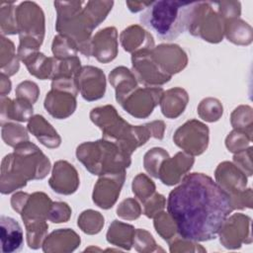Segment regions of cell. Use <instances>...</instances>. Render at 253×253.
I'll return each mask as SVG.
<instances>
[{"label":"cell","mask_w":253,"mask_h":253,"mask_svg":"<svg viewBox=\"0 0 253 253\" xmlns=\"http://www.w3.org/2000/svg\"><path fill=\"white\" fill-rule=\"evenodd\" d=\"M76 95L60 90L52 89L46 94L44 108L56 119H65L69 117L76 108Z\"/></svg>","instance_id":"19"},{"label":"cell","mask_w":253,"mask_h":253,"mask_svg":"<svg viewBox=\"0 0 253 253\" xmlns=\"http://www.w3.org/2000/svg\"><path fill=\"white\" fill-rule=\"evenodd\" d=\"M19 69V59L15 54L14 43L6 39L4 36L1 37V73L6 76L15 74Z\"/></svg>","instance_id":"26"},{"label":"cell","mask_w":253,"mask_h":253,"mask_svg":"<svg viewBox=\"0 0 253 253\" xmlns=\"http://www.w3.org/2000/svg\"><path fill=\"white\" fill-rule=\"evenodd\" d=\"M168 153L162 148H152L144 155V167L146 171L153 177L158 178L159 168L163 161L167 159Z\"/></svg>","instance_id":"30"},{"label":"cell","mask_w":253,"mask_h":253,"mask_svg":"<svg viewBox=\"0 0 253 253\" xmlns=\"http://www.w3.org/2000/svg\"><path fill=\"white\" fill-rule=\"evenodd\" d=\"M17 98H22L34 104L39 96V88L36 83L31 81H24L18 85L16 89Z\"/></svg>","instance_id":"35"},{"label":"cell","mask_w":253,"mask_h":253,"mask_svg":"<svg viewBox=\"0 0 253 253\" xmlns=\"http://www.w3.org/2000/svg\"><path fill=\"white\" fill-rule=\"evenodd\" d=\"M117 30L109 27L99 31L91 40V55L101 62H109L117 55Z\"/></svg>","instance_id":"15"},{"label":"cell","mask_w":253,"mask_h":253,"mask_svg":"<svg viewBox=\"0 0 253 253\" xmlns=\"http://www.w3.org/2000/svg\"><path fill=\"white\" fill-rule=\"evenodd\" d=\"M79 179L75 168L66 161H57L54 164L49 186L58 194L69 195L77 190Z\"/></svg>","instance_id":"16"},{"label":"cell","mask_w":253,"mask_h":253,"mask_svg":"<svg viewBox=\"0 0 253 253\" xmlns=\"http://www.w3.org/2000/svg\"><path fill=\"white\" fill-rule=\"evenodd\" d=\"M1 251L2 253H14L22 250L24 234L21 225L13 217L1 215Z\"/></svg>","instance_id":"18"},{"label":"cell","mask_w":253,"mask_h":253,"mask_svg":"<svg viewBox=\"0 0 253 253\" xmlns=\"http://www.w3.org/2000/svg\"><path fill=\"white\" fill-rule=\"evenodd\" d=\"M22 61L26 64L30 74L42 80L47 78L52 79L54 73L55 57H46L43 53L37 51L32 53Z\"/></svg>","instance_id":"24"},{"label":"cell","mask_w":253,"mask_h":253,"mask_svg":"<svg viewBox=\"0 0 253 253\" xmlns=\"http://www.w3.org/2000/svg\"><path fill=\"white\" fill-rule=\"evenodd\" d=\"M175 143L188 153L199 155L203 153L209 142V128L198 121H189L175 132Z\"/></svg>","instance_id":"9"},{"label":"cell","mask_w":253,"mask_h":253,"mask_svg":"<svg viewBox=\"0 0 253 253\" xmlns=\"http://www.w3.org/2000/svg\"><path fill=\"white\" fill-rule=\"evenodd\" d=\"M16 21L20 38L33 39L42 42L44 35V15L41 7L31 1L20 3L16 7Z\"/></svg>","instance_id":"8"},{"label":"cell","mask_w":253,"mask_h":253,"mask_svg":"<svg viewBox=\"0 0 253 253\" xmlns=\"http://www.w3.org/2000/svg\"><path fill=\"white\" fill-rule=\"evenodd\" d=\"M77 46L73 41L65 36L54 37L52 42V52L57 59H67L76 56Z\"/></svg>","instance_id":"29"},{"label":"cell","mask_w":253,"mask_h":253,"mask_svg":"<svg viewBox=\"0 0 253 253\" xmlns=\"http://www.w3.org/2000/svg\"><path fill=\"white\" fill-rule=\"evenodd\" d=\"M187 92L181 88L170 89L161 97V110L165 117L175 119L180 116L187 105Z\"/></svg>","instance_id":"23"},{"label":"cell","mask_w":253,"mask_h":253,"mask_svg":"<svg viewBox=\"0 0 253 253\" xmlns=\"http://www.w3.org/2000/svg\"><path fill=\"white\" fill-rule=\"evenodd\" d=\"M223 19L213 10L212 2H198L193 21L189 28L192 35L201 37L211 42L222 40Z\"/></svg>","instance_id":"7"},{"label":"cell","mask_w":253,"mask_h":253,"mask_svg":"<svg viewBox=\"0 0 253 253\" xmlns=\"http://www.w3.org/2000/svg\"><path fill=\"white\" fill-rule=\"evenodd\" d=\"M114 5L113 1H55L56 31L74 42L77 49L91 55L90 36Z\"/></svg>","instance_id":"2"},{"label":"cell","mask_w":253,"mask_h":253,"mask_svg":"<svg viewBox=\"0 0 253 253\" xmlns=\"http://www.w3.org/2000/svg\"><path fill=\"white\" fill-rule=\"evenodd\" d=\"M194 158L182 152H179L173 158H167L163 161L159 168L158 178L163 184L171 186L177 184L181 180V176L191 169Z\"/></svg>","instance_id":"17"},{"label":"cell","mask_w":253,"mask_h":253,"mask_svg":"<svg viewBox=\"0 0 253 253\" xmlns=\"http://www.w3.org/2000/svg\"><path fill=\"white\" fill-rule=\"evenodd\" d=\"M213 5L217 8V13L224 20L233 19L240 15V3L236 1H221L213 2Z\"/></svg>","instance_id":"34"},{"label":"cell","mask_w":253,"mask_h":253,"mask_svg":"<svg viewBox=\"0 0 253 253\" xmlns=\"http://www.w3.org/2000/svg\"><path fill=\"white\" fill-rule=\"evenodd\" d=\"M233 210L230 195L203 173L186 175L167 199L176 231L188 241L214 239Z\"/></svg>","instance_id":"1"},{"label":"cell","mask_w":253,"mask_h":253,"mask_svg":"<svg viewBox=\"0 0 253 253\" xmlns=\"http://www.w3.org/2000/svg\"><path fill=\"white\" fill-rule=\"evenodd\" d=\"M151 55L158 66L170 76L182 70L187 64L186 53L178 45H158L151 49Z\"/></svg>","instance_id":"14"},{"label":"cell","mask_w":253,"mask_h":253,"mask_svg":"<svg viewBox=\"0 0 253 253\" xmlns=\"http://www.w3.org/2000/svg\"><path fill=\"white\" fill-rule=\"evenodd\" d=\"M33 104L29 101L17 98L11 100L7 97H1V126L9 121L27 122L33 115Z\"/></svg>","instance_id":"20"},{"label":"cell","mask_w":253,"mask_h":253,"mask_svg":"<svg viewBox=\"0 0 253 253\" xmlns=\"http://www.w3.org/2000/svg\"><path fill=\"white\" fill-rule=\"evenodd\" d=\"M198 2L154 1L139 16L140 23L154 32L163 41H173L186 30L193 21Z\"/></svg>","instance_id":"5"},{"label":"cell","mask_w":253,"mask_h":253,"mask_svg":"<svg viewBox=\"0 0 253 253\" xmlns=\"http://www.w3.org/2000/svg\"><path fill=\"white\" fill-rule=\"evenodd\" d=\"M126 173L106 174L98 180L94 187L93 201L102 209H110L116 203L118 196L120 195L121 188L124 184Z\"/></svg>","instance_id":"13"},{"label":"cell","mask_w":253,"mask_h":253,"mask_svg":"<svg viewBox=\"0 0 253 253\" xmlns=\"http://www.w3.org/2000/svg\"><path fill=\"white\" fill-rule=\"evenodd\" d=\"M0 8V25L2 36L18 34L15 4L13 2H3L1 3Z\"/></svg>","instance_id":"27"},{"label":"cell","mask_w":253,"mask_h":253,"mask_svg":"<svg viewBox=\"0 0 253 253\" xmlns=\"http://www.w3.org/2000/svg\"><path fill=\"white\" fill-rule=\"evenodd\" d=\"M102 215L94 211H86L82 212L81 216L78 218V225L82 228L84 232L96 233L99 232L101 227L104 224V221H95L96 219L101 218Z\"/></svg>","instance_id":"33"},{"label":"cell","mask_w":253,"mask_h":253,"mask_svg":"<svg viewBox=\"0 0 253 253\" xmlns=\"http://www.w3.org/2000/svg\"><path fill=\"white\" fill-rule=\"evenodd\" d=\"M2 138L7 145L16 147L17 145L28 141L29 136L22 126L6 123L2 125Z\"/></svg>","instance_id":"28"},{"label":"cell","mask_w":253,"mask_h":253,"mask_svg":"<svg viewBox=\"0 0 253 253\" xmlns=\"http://www.w3.org/2000/svg\"><path fill=\"white\" fill-rule=\"evenodd\" d=\"M151 35L141 29L139 26H130L124 30L121 34V42L125 50L129 52H134V50L139 51L143 49H152L153 42H143L137 40H146ZM135 51V52H136Z\"/></svg>","instance_id":"25"},{"label":"cell","mask_w":253,"mask_h":253,"mask_svg":"<svg viewBox=\"0 0 253 253\" xmlns=\"http://www.w3.org/2000/svg\"><path fill=\"white\" fill-rule=\"evenodd\" d=\"M198 112L203 120L208 122L217 121L222 114V106L219 101L212 98L205 99L201 102Z\"/></svg>","instance_id":"31"},{"label":"cell","mask_w":253,"mask_h":253,"mask_svg":"<svg viewBox=\"0 0 253 253\" xmlns=\"http://www.w3.org/2000/svg\"><path fill=\"white\" fill-rule=\"evenodd\" d=\"M11 91V82L8 76L1 73V97H5Z\"/></svg>","instance_id":"41"},{"label":"cell","mask_w":253,"mask_h":253,"mask_svg":"<svg viewBox=\"0 0 253 253\" xmlns=\"http://www.w3.org/2000/svg\"><path fill=\"white\" fill-rule=\"evenodd\" d=\"M76 156L93 175H106L124 172L130 165V154L118 144L101 139L84 142L77 147Z\"/></svg>","instance_id":"6"},{"label":"cell","mask_w":253,"mask_h":253,"mask_svg":"<svg viewBox=\"0 0 253 253\" xmlns=\"http://www.w3.org/2000/svg\"><path fill=\"white\" fill-rule=\"evenodd\" d=\"M50 169L48 158L37 145L25 141L6 155L1 164L2 194H9L26 186L28 180L42 179Z\"/></svg>","instance_id":"4"},{"label":"cell","mask_w":253,"mask_h":253,"mask_svg":"<svg viewBox=\"0 0 253 253\" xmlns=\"http://www.w3.org/2000/svg\"><path fill=\"white\" fill-rule=\"evenodd\" d=\"M28 129L39 139L42 144L49 148L58 147L61 142L56 130L44 120L42 116L37 115L31 118L28 124Z\"/></svg>","instance_id":"21"},{"label":"cell","mask_w":253,"mask_h":253,"mask_svg":"<svg viewBox=\"0 0 253 253\" xmlns=\"http://www.w3.org/2000/svg\"><path fill=\"white\" fill-rule=\"evenodd\" d=\"M118 215L123 218L133 219L139 216L140 214V208L137 203L132 199L125 200L117 210Z\"/></svg>","instance_id":"36"},{"label":"cell","mask_w":253,"mask_h":253,"mask_svg":"<svg viewBox=\"0 0 253 253\" xmlns=\"http://www.w3.org/2000/svg\"><path fill=\"white\" fill-rule=\"evenodd\" d=\"M155 186L151 180H149L145 175L139 174L133 179L132 183V192L136 195V197L142 202L150 198L151 194L154 192Z\"/></svg>","instance_id":"32"},{"label":"cell","mask_w":253,"mask_h":253,"mask_svg":"<svg viewBox=\"0 0 253 253\" xmlns=\"http://www.w3.org/2000/svg\"><path fill=\"white\" fill-rule=\"evenodd\" d=\"M132 69L136 78L145 86L162 85L171 79L155 62L151 49H143L132 53Z\"/></svg>","instance_id":"10"},{"label":"cell","mask_w":253,"mask_h":253,"mask_svg":"<svg viewBox=\"0 0 253 253\" xmlns=\"http://www.w3.org/2000/svg\"><path fill=\"white\" fill-rule=\"evenodd\" d=\"M162 88L136 89L121 104L122 107L135 118L148 117L163 95Z\"/></svg>","instance_id":"11"},{"label":"cell","mask_w":253,"mask_h":253,"mask_svg":"<svg viewBox=\"0 0 253 253\" xmlns=\"http://www.w3.org/2000/svg\"><path fill=\"white\" fill-rule=\"evenodd\" d=\"M29 197H30V195H28L26 193H22V192L16 193L11 199V204H12V208L14 209V211H16L18 213H21Z\"/></svg>","instance_id":"39"},{"label":"cell","mask_w":253,"mask_h":253,"mask_svg":"<svg viewBox=\"0 0 253 253\" xmlns=\"http://www.w3.org/2000/svg\"><path fill=\"white\" fill-rule=\"evenodd\" d=\"M109 77L111 84L116 90V99L120 104L137 87L135 76L124 66L115 68Z\"/></svg>","instance_id":"22"},{"label":"cell","mask_w":253,"mask_h":253,"mask_svg":"<svg viewBox=\"0 0 253 253\" xmlns=\"http://www.w3.org/2000/svg\"><path fill=\"white\" fill-rule=\"evenodd\" d=\"M90 118L102 129L104 139L118 144L128 154H131L136 147L144 144L150 136L158 139L163 138L165 126L162 121L133 126L124 121L113 106L93 109Z\"/></svg>","instance_id":"3"},{"label":"cell","mask_w":253,"mask_h":253,"mask_svg":"<svg viewBox=\"0 0 253 253\" xmlns=\"http://www.w3.org/2000/svg\"><path fill=\"white\" fill-rule=\"evenodd\" d=\"M71 211L65 203H53L50 207V212L48 218L52 222H65L70 216Z\"/></svg>","instance_id":"37"},{"label":"cell","mask_w":253,"mask_h":253,"mask_svg":"<svg viewBox=\"0 0 253 253\" xmlns=\"http://www.w3.org/2000/svg\"><path fill=\"white\" fill-rule=\"evenodd\" d=\"M165 199L160 194H155L153 199L144 206V213L147 217H154L164 208Z\"/></svg>","instance_id":"38"},{"label":"cell","mask_w":253,"mask_h":253,"mask_svg":"<svg viewBox=\"0 0 253 253\" xmlns=\"http://www.w3.org/2000/svg\"><path fill=\"white\" fill-rule=\"evenodd\" d=\"M151 2H138V1H126V4L127 5L128 9L132 13L139 12L149 6Z\"/></svg>","instance_id":"40"},{"label":"cell","mask_w":253,"mask_h":253,"mask_svg":"<svg viewBox=\"0 0 253 253\" xmlns=\"http://www.w3.org/2000/svg\"><path fill=\"white\" fill-rule=\"evenodd\" d=\"M78 91L87 101H94L102 98L106 90L104 72L93 66H84L75 76Z\"/></svg>","instance_id":"12"}]
</instances>
